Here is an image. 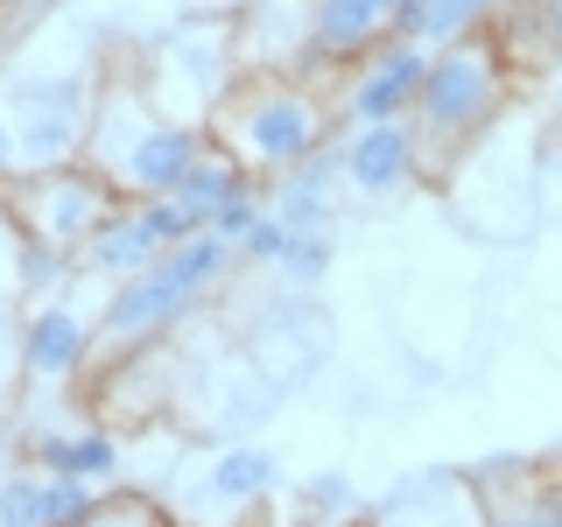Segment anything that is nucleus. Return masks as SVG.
Masks as SVG:
<instances>
[{
    "mask_svg": "<svg viewBox=\"0 0 562 527\" xmlns=\"http://www.w3.org/2000/svg\"><path fill=\"white\" fill-rule=\"evenodd\" d=\"M211 148V127L198 120H169L148 99L140 70H105L99 99H92V141H85V162H92L120 198H176L190 162Z\"/></svg>",
    "mask_w": 562,
    "mask_h": 527,
    "instance_id": "f257e3e1",
    "label": "nucleus"
},
{
    "mask_svg": "<svg viewBox=\"0 0 562 527\" xmlns=\"http://www.w3.org/2000/svg\"><path fill=\"white\" fill-rule=\"evenodd\" d=\"M211 141H225L260 183H274L338 141V99L303 70H246L211 113Z\"/></svg>",
    "mask_w": 562,
    "mask_h": 527,
    "instance_id": "f03ea898",
    "label": "nucleus"
},
{
    "mask_svg": "<svg viewBox=\"0 0 562 527\" xmlns=\"http://www.w3.org/2000/svg\"><path fill=\"white\" fill-rule=\"evenodd\" d=\"M506 43L499 29H471L443 43L429 57V78H422V99H415V134H422V155L443 162V155H464L492 120L506 113Z\"/></svg>",
    "mask_w": 562,
    "mask_h": 527,
    "instance_id": "7ed1b4c3",
    "label": "nucleus"
},
{
    "mask_svg": "<svg viewBox=\"0 0 562 527\" xmlns=\"http://www.w3.org/2000/svg\"><path fill=\"white\" fill-rule=\"evenodd\" d=\"M239 78H246L239 70V29L218 22V14H198V22L169 29L162 43H155V57L140 64L148 99L162 105L169 120H198V127H211L218 99L233 92Z\"/></svg>",
    "mask_w": 562,
    "mask_h": 527,
    "instance_id": "20e7f679",
    "label": "nucleus"
},
{
    "mask_svg": "<svg viewBox=\"0 0 562 527\" xmlns=\"http://www.w3.org/2000/svg\"><path fill=\"white\" fill-rule=\"evenodd\" d=\"M14 218V239H35V246H57V254H85L92 233L113 218L120 190L105 183L92 162H64V169H29L0 190Z\"/></svg>",
    "mask_w": 562,
    "mask_h": 527,
    "instance_id": "39448f33",
    "label": "nucleus"
},
{
    "mask_svg": "<svg viewBox=\"0 0 562 527\" xmlns=\"http://www.w3.org/2000/svg\"><path fill=\"white\" fill-rule=\"evenodd\" d=\"M198 233H204V218L190 204H176V198H120L113 218L92 233V246H85L78 260H85L92 281H127L140 268H155L169 246L198 239Z\"/></svg>",
    "mask_w": 562,
    "mask_h": 527,
    "instance_id": "423d86ee",
    "label": "nucleus"
},
{
    "mask_svg": "<svg viewBox=\"0 0 562 527\" xmlns=\"http://www.w3.org/2000/svg\"><path fill=\"white\" fill-rule=\"evenodd\" d=\"M198 303H204V295L190 289L169 260H155V268H140V274H127V281L105 289V303H99V345L113 351V359H120V351H148L155 338H169V330L183 324Z\"/></svg>",
    "mask_w": 562,
    "mask_h": 527,
    "instance_id": "0eeeda50",
    "label": "nucleus"
},
{
    "mask_svg": "<svg viewBox=\"0 0 562 527\" xmlns=\"http://www.w3.org/2000/svg\"><path fill=\"white\" fill-rule=\"evenodd\" d=\"M429 43H386L366 57L359 70H345V92H338V134L351 127H373V120H415V99H422V78H429Z\"/></svg>",
    "mask_w": 562,
    "mask_h": 527,
    "instance_id": "6e6552de",
    "label": "nucleus"
},
{
    "mask_svg": "<svg viewBox=\"0 0 562 527\" xmlns=\"http://www.w3.org/2000/svg\"><path fill=\"white\" fill-rule=\"evenodd\" d=\"M92 351H99V316L92 310H78L64 289L43 295V303H29V316H22V386L85 380Z\"/></svg>",
    "mask_w": 562,
    "mask_h": 527,
    "instance_id": "1a4fd4ad",
    "label": "nucleus"
},
{
    "mask_svg": "<svg viewBox=\"0 0 562 527\" xmlns=\"http://www.w3.org/2000/svg\"><path fill=\"white\" fill-rule=\"evenodd\" d=\"M345 162V190L359 198H401L415 176H429V155H422L415 120H373V127H351L338 141Z\"/></svg>",
    "mask_w": 562,
    "mask_h": 527,
    "instance_id": "9d476101",
    "label": "nucleus"
},
{
    "mask_svg": "<svg viewBox=\"0 0 562 527\" xmlns=\"http://www.w3.org/2000/svg\"><path fill=\"white\" fill-rule=\"evenodd\" d=\"M386 43V14L373 0H310V70L303 78H330V70H359Z\"/></svg>",
    "mask_w": 562,
    "mask_h": 527,
    "instance_id": "9b49d317",
    "label": "nucleus"
},
{
    "mask_svg": "<svg viewBox=\"0 0 562 527\" xmlns=\"http://www.w3.org/2000/svg\"><path fill=\"white\" fill-rule=\"evenodd\" d=\"M22 457L43 479H85V485H113L120 471H127L120 429H99V422H85V429H29Z\"/></svg>",
    "mask_w": 562,
    "mask_h": 527,
    "instance_id": "f8f14e48",
    "label": "nucleus"
},
{
    "mask_svg": "<svg viewBox=\"0 0 562 527\" xmlns=\"http://www.w3.org/2000/svg\"><path fill=\"white\" fill-rule=\"evenodd\" d=\"M338 183H345V162H338V141L324 155H310L303 169L274 176L268 183V211L295 233H330V204H338Z\"/></svg>",
    "mask_w": 562,
    "mask_h": 527,
    "instance_id": "ddd939ff",
    "label": "nucleus"
},
{
    "mask_svg": "<svg viewBox=\"0 0 562 527\" xmlns=\"http://www.w3.org/2000/svg\"><path fill=\"white\" fill-rule=\"evenodd\" d=\"M274 479H281V457L268 444H225L204 464V506H254L274 492Z\"/></svg>",
    "mask_w": 562,
    "mask_h": 527,
    "instance_id": "4468645a",
    "label": "nucleus"
},
{
    "mask_svg": "<svg viewBox=\"0 0 562 527\" xmlns=\"http://www.w3.org/2000/svg\"><path fill=\"white\" fill-rule=\"evenodd\" d=\"M492 14H499V0H401V8H394V22H386V35H401V43H429V49H443V43H457V35L485 29Z\"/></svg>",
    "mask_w": 562,
    "mask_h": 527,
    "instance_id": "2eb2a0df",
    "label": "nucleus"
},
{
    "mask_svg": "<svg viewBox=\"0 0 562 527\" xmlns=\"http://www.w3.org/2000/svg\"><path fill=\"white\" fill-rule=\"evenodd\" d=\"M239 190H260V176L239 162L233 148H225V141H211V148L198 155V162H190V176H183V190H176V204H190L198 211V218L211 225V211L218 204H233Z\"/></svg>",
    "mask_w": 562,
    "mask_h": 527,
    "instance_id": "dca6fc26",
    "label": "nucleus"
},
{
    "mask_svg": "<svg viewBox=\"0 0 562 527\" xmlns=\"http://www.w3.org/2000/svg\"><path fill=\"white\" fill-rule=\"evenodd\" d=\"M485 527H562V485L541 479V471H514V485L499 492V500H479Z\"/></svg>",
    "mask_w": 562,
    "mask_h": 527,
    "instance_id": "f3484780",
    "label": "nucleus"
},
{
    "mask_svg": "<svg viewBox=\"0 0 562 527\" xmlns=\"http://www.w3.org/2000/svg\"><path fill=\"white\" fill-rule=\"evenodd\" d=\"M274 274L295 281V289L324 281L330 274V233H295V225H289V239H281V254H274Z\"/></svg>",
    "mask_w": 562,
    "mask_h": 527,
    "instance_id": "a211bd4d",
    "label": "nucleus"
},
{
    "mask_svg": "<svg viewBox=\"0 0 562 527\" xmlns=\"http://www.w3.org/2000/svg\"><path fill=\"white\" fill-rule=\"evenodd\" d=\"M43 520H49V479L43 471L0 479V527H43Z\"/></svg>",
    "mask_w": 562,
    "mask_h": 527,
    "instance_id": "6ab92c4d",
    "label": "nucleus"
},
{
    "mask_svg": "<svg viewBox=\"0 0 562 527\" xmlns=\"http://www.w3.org/2000/svg\"><path fill=\"white\" fill-rule=\"evenodd\" d=\"M99 506H105L99 485H85V479H49V520H43V527H85Z\"/></svg>",
    "mask_w": 562,
    "mask_h": 527,
    "instance_id": "aec40b11",
    "label": "nucleus"
},
{
    "mask_svg": "<svg viewBox=\"0 0 562 527\" xmlns=\"http://www.w3.org/2000/svg\"><path fill=\"white\" fill-rule=\"evenodd\" d=\"M260 218H268V183H260V190H239L233 204H218V211H211V225H204V233H218L225 246H239V239L254 233Z\"/></svg>",
    "mask_w": 562,
    "mask_h": 527,
    "instance_id": "412c9836",
    "label": "nucleus"
},
{
    "mask_svg": "<svg viewBox=\"0 0 562 527\" xmlns=\"http://www.w3.org/2000/svg\"><path fill=\"white\" fill-rule=\"evenodd\" d=\"M85 527H169V514L148 500V492H113V500H105Z\"/></svg>",
    "mask_w": 562,
    "mask_h": 527,
    "instance_id": "4be33fe9",
    "label": "nucleus"
},
{
    "mask_svg": "<svg viewBox=\"0 0 562 527\" xmlns=\"http://www.w3.org/2000/svg\"><path fill=\"white\" fill-rule=\"evenodd\" d=\"M22 303L14 295H0V401H8V386H22Z\"/></svg>",
    "mask_w": 562,
    "mask_h": 527,
    "instance_id": "5701e85b",
    "label": "nucleus"
},
{
    "mask_svg": "<svg viewBox=\"0 0 562 527\" xmlns=\"http://www.w3.org/2000/svg\"><path fill=\"white\" fill-rule=\"evenodd\" d=\"M303 500H310V520H330V514L351 506V479H345V471H324V479H310Z\"/></svg>",
    "mask_w": 562,
    "mask_h": 527,
    "instance_id": "b1692460",
    "label": "nucleus"
},
{
    "mask_svg": "<svg viewBox=\"0 0 562 527\" xmlns=\"http://www.w3.org/2000/svg\"><path fill=\"white\" fill-rule=\"evenodd\" d=\"M520 14L535 22L541 43H549V57H562V0H520Z\"/></svg>",
    "mask_w": 562,
    "mask_h": 527,
    "instance_id": "393cba45",
    "label": "nucleus"
},
{
    "mask_svg": "<svg viewBox=\"0 0 562 527\" xmlns=\"http://www.w3.org/2000/svg\"><path fill=\"white\" fill-rule=\"evenodd\" d=\"M22 176V134H14V120H8V105H0V190Z\"/></svg>",
    "mask_w": 562,
    "mask_h": 527,
    "instance_id": "a878e982",
    "label": "nucleus"
},
{
    "mask_svg": "<svg viewBox=\"0 0 562 527\" xmlns=\"http://www.w3.org/2000/svg\"><path fill=\"white\" fill-rule=\"evenodd\" d=\"M310 527H373V514H330V520H310Z\"/></svg>",
    "mask_w": 562,
    "mask_h": 527,
    "instance_id": "bb28decb",
    "label": "nucleus"
},
{
    "mask_svg": "<svg viewBox=\"0 0 562 527\" xmlns=\"http://www.w3.org/2000/svg\"><path fill=\"white\" fill-rule=\"evenodd\" d=\"M373 8H380V14H386V22H394V8H401V0H373Z\"/></svg>",
    "mask_w": 562,
    "mask_h": 527,
    "instance_id": "cd10ccee",
    "label": "nucleus"
},
{
    "mask_svg": "<svg viewBox=\"0 0 562 527\" xmlns=\"http://www.w3.org/2000/svg\"><path fill=\"white\" fill-rule=\"evenodd\" d=\"M555 120H562V85H555Z\"/></svg>",
    "mask_w": 562,
    "mask_h": 527,
    "instance_id": "c85d7f7f",
    "label": "nucleus"
},
{
    "mask_svg": "<svg viewBox=\"0 0 562 527\" xmlns=\"http://www.w3.org/2000/svg\"><path fill=\"white\" fill-rule=\"evenodd\" d=\"M479 527H485V520H479Z\"/></svg>",
    "mask_w": 562,
    "mask_h": 527,
    "instance_id": "c756f323",
    "label": "nucleus"
}]
</instances>
